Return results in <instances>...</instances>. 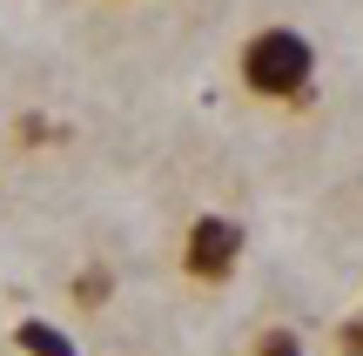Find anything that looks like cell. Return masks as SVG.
I'll use <instances>...</instances> for the list:
<instances>
[{
    "label": "cell",
    "mask_w": 363,
    "mask_h": 356,
    "mask_svg": "<svg viewBox=\"0 0 363 356\" xmlns=\"http://www.w3.org/2000/svg\"><path fill=\"white\" fill-rule=\"evenodd\" d=\"M249 101H276V108H303L316 88V47L303 27H256L235 54Z\"/></svg>",
    "instance_id": "1"
},
{
    "label": "cell",
    "mask_w": 363,
    "mask_h": 356,
    "mask_svg": "<svg viewBox=\"0 0 363 356\" xmlns=\"http://www.w3.org/2000/svg\"><path fill=\"white\" fill-rule=\"evenodd\" d=\"M235 263H242V229L229 222V215H195L189 222V242H182V269H189L195 282H229Z\"/></svg>",
    "instance_id": "2"
},
{
    "label": "cell",
    "mask_w": 363,
    "mask_h": 356,
    "mask_svg": "<svg viewBox=\"0 0 363 356\" xmlns=\"http://www.w3.org/2000/svg\"><path fill=\"white\" fill-rule=\"evenodd\" d=\"M13 350H21V356H81L74 336H67V330H54V323H40V316L13 323Z\"/></svg>",
    "instance_id": "3"
},
{
    "label": "cell",
    "mask_w": 363,
    "mask_h": 356,
    "mask_svg": "<svg viewBox=\"0 0 363 356\" xmlns=\"http://www.w3.org/2000/svg\"><path fill=\"white\" fill-rule=\"evenodd\" d=\"M249 356H310V350H303L296 330H283V323H276V330H262L256 343H249Z\"/></svg>",
    "instance_id": "4"
},
{
    "label": "cell",
    "mask_w": 363,
    "mask_h": 356,
    "mask_svg": "<svg viewBox=\"0 0 363 356\" xmlns=\"http://www.w3.org/2000/svg\"><path fill=\"white\" fill-rule=\"evenodd\" d=\"M337 350L343 356H363V323H343V330H337Z\"/></svg>",
    "instance_id": "5"
}]
</instances>
